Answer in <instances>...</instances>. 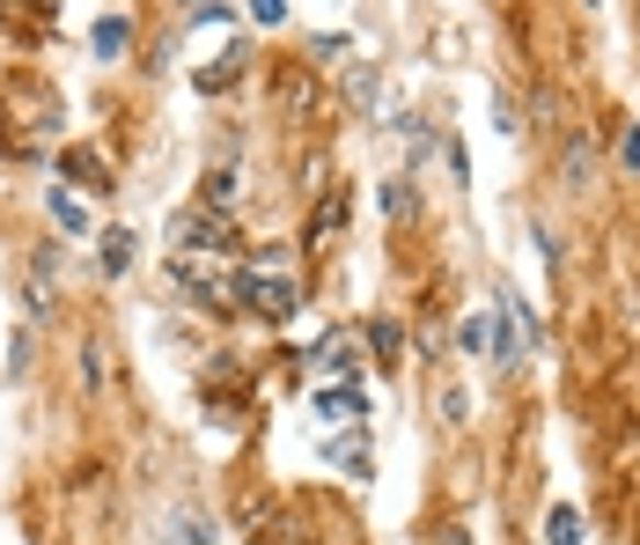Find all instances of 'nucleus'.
Wrapping results in <instances>:
<instances>
[{
    "mask_svg": "<svg viewBox=\"0 0 640 545\" xmlns=\"http://www.w3.org/2000/svg\"><path fill=\"white\" fill-rule=\"evenodd\" d=\"M52 222H59V229H75V236H81V229H89V214H81L75 199H59V192H52Z\"/></svg>",
    "mask_w": 640,
    "mask_h": 545,
    "instance_id": "obj_15",
    "label": "nucleus"
},
{
    "mask_svg": "<svg viewBox=\"0 0 640 545\" xmlns=\"http://www.w3.org/2000/svg\"><path fill=\"white\" fill-rule=\"evenodd\" d=\"M52 272H59V251H37L30 272H23V310H30V318H45V310H52Z\"/></svg>",
    "mask_w": 640,
    "mask_h": 545,
    "instance_id": "obj_4",
    "label": "nucleus"
},
{
    "mask_svg": "<svg viewBox=\"0 0 640 545\" xmlns=\"http://www.w3.org/2000/svg\"><path fill=\"white\" fill-rule=\"evenodd\" d=\"M626 163H633V170H640V133H633V141H626Z\"/></svg>",
    "mask_w": 640,
    "mask_h": 545,
    "instance_id": "obj_17",
    "label": "nucleus"
},
{
    "mask_svg": "<svg viewBox=\"0 0 640 545\" xmlns=\"http://www.w3.org/2000/svg\"><path fill=\"white\" fill-rule=\"evenodd\" d=\"M59 170H67V177H81V185H103V163H97L89 148H67V155H59Z\"/></svg>",
    "mask_w": 640,
    "mask_h": 545,
    "instance_id": "obj_9",
    "label": "nucleus"
},
{
    "mask_svg": "<svg viewBox=\"0 0 640 545\" xmlns=\"http://www.w3.org/2000/svg\"><path fill=\"white\" fill-rule=\"evenodd\" d=\"M199 207L228 214V207H236V177H228V170H214V177H206V199H199Z\"/></svg>",
    "mask_w": 640,
    "mask_h": 545,
    "instance_id": "obj_12",
    "label": "nucleus"
},
{
    "mask_svg": "<svg viewBox=\"0 0 640 545\" xmlns=\"http://www.w3.org/2000/svg\"><path fill=\"white\" fill-rule=\"evenodd\" d=\"M250 272H295V251H250Z\"/></svg>",
    "mask_w": 640,
    "mask_h": 545,
    "instance_id": "obj_14",
    "label": "nucleus"
},
{
    "mask_svg": "<svg viewBox=\"0 0 640 545\" xmlns=\"http://www.w3.org/2000/svg\"><path fill=\"white\" fill-rule=\"evenodd\" d=\"M244 310H258V318H295V272H250L244 266Z\"/></svg>",
    "mask_w": 640,
    "mask_h": 545,
    "instance_id": "obj_2",
    "label": "nucleus"
},
{
    "mask_svg": "<svg viewBox=\"0 0 640 545\" xmlns=\"http://www.w3.org/2000/svg\"><path fill=\"white\" fill-rule=\"evenodd\" d=\"M170 251H184V258H236V229L214 207H184V214H170Z\"/></svg>",
    "mask_w": 640,
    "mask_h": 545,
    "instance_id": "obj_1",
    "label": "nucleus"
},
{
    "mask_svg": "<svg viewBox=\"0 0 640 545\" xmlns=\"http://www.w3.org/2000/svg\"><path fill=\"white\" fill-rule=\"evenodd\" d=\"M15 119H23V148H30V133H52V119H59V103H52L45 89H37V81H23L15 97L0 103V125H15Z\"/></svg>",
    "mask_w": 640,
    "mask_h": 545,
    "instance_id": "obj_3",
    "label": "nucleus"
},
{
    "mask_svg": "<svg viewBox=\"0 0 640 545\" xmlns=\"http://www.w3.org/2000/svg\"><path fill=\"white\" fill-rule=\"evenodd\" d=\"M317 413H324V421H346V413L361 421V413H369V398H361V383H353V391L339 383V391H317Z\"/></svg>",
    "mask_w": 640,
    "mask_h": 545,
    "instance_id": "obj_5",
    "label": "nucleus"
},
{
    "mask_svg": "<svg viewBox=\"0 0 640 545\" xmlns=\"http://www.w3.org/2000/svg\"><path fill=\"white\" fill-rule=\"evenodd\" d=\"M544 538H552V545H582V516H574V509H552V516H544Z\"/></svg>",
    "mask_w": 640,
    "mask_h": 545,
    "instance_id": "obj_8",
    "label": "nucleus"
},
{
    "mask_svg": "<svg viewBox=\"0 0 640 545\" xmlns=\"http://www.w3.org/2000/svg\"><path fill=\"white\" fill-rule=\"evenodd\" d=\"M324 457H332V465H346L353 471V479H369V443H361V435H353V443H346V435H332V443H324Z\"/></svg>",
    "mask_w": 640,
    "mask_h": 545,
    "instance_id": "obj_6",
    "label": "nucleus"
},
{
    "mask_svg": "<svg viewBox=\"0 0 640 545\" xmlns=\"http://www.w3.org/2000/svg\"><path fill=\"white\" fill-rule=\"evenodd\" d=\"M125 37H133V23H125V15H103V23H97V37H89V45H97L103 59H111V52H125Z\"/></svg>",
    "mask_w": 640,
    "mask_h": 545,
    "instance_id": "obj_7",
    "label": "nucleus"
},
{
    "mask_svg": "<svg viewBox=\"0 0 640 545\" xmlns=\"http://www.w3.org/2000/svg\"><path fill=\"white\" fill-rule=\"evenodd\" d=\"M170 545H206V523H199V509H177V516H170Z\"/></svg>",
    "mask_w": 640,
    "mask_h": 545,
    "instance_id": "obj_11",
    "label": "nucleus"
},
{
    "mask_svg": "<svg viewBox=\"0 0 640 545\" xmlns=\"http://www.w3.org/2000/svg\"><path fill=\"white\" fill-rule=\"evenodd\" d=\"M250 15H258V23H280V15H288V0H250Z\"/></svg>",
    "mask_w": 640,
    "mask_h": 545,
    "instance_id": "obj_16",
    "label": "nucleus"
},
{
    "mask_svg": "<svg viewBox=\"0 0 640 545\" xmlns=\"http://www.w3.org/2000/svg\"><path fill=\"white\" fill-rule=\"evenodd\" d=\"M125 266H133V236L111 229V236H103V272H125Z\"/></svg>",
    "mask_w": 640,
    "mask_h": 545,
    "instance_id": "obj_13",
    "label": "nucleus"
},
{
    "mask_svg": "<svg viewBox=\"0 0 640 545\" xmlns=\"http://www.w3.org/2000/svg\"><path fill=\"white\" fill-rule=\"evenodd\" d=\"M339 222H346V192H332V199L317 207V222H310V244H324V236H332Z\"/></svg>",
    "mask_w": 640,
    "mask_h": 545,
    "instance_id": "obj_10",
    "label": "nucleus"
}]
</instances>
